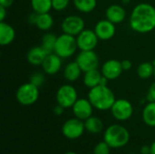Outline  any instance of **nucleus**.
Segmentation results:
<instances>
[{
    "instance_id": "obj_1",
    "label": "nucleus",
    "mask_w": 155,
    "mask_h": 154,
    "mask_svg": "<svg viewBox=\"0 0 155 154\" xmlns=\"http://www.w3.org/2000/svg\"><path fill=\"white\" fill-rule=\"evenodd\" d=\"M131 28L139 34H147L155 29V7L148 3L136 5L130 16Z\"/></svg>"
},
{
    "instance_id": "obj_2",
    "label": "nucleus",
    "mask_w": 155,
    "mask_h": 154,
    "mask_svg": "<svg viewBox=\"0 0 155 154\" xmlns=\"http://www.w3.org/2000/svg\"><path fill=\"white\" fill-rule=\"evenodd\" d=\"M87 98L94 109L99 111L110 110L116 100L114 93L112 91V89H110L108 85L102 84L91 88L89 90Z\"/></svg>"
},
{
    "instance_id": "obj_3",
    "label": "nucleus",
    "mask_w": 155,
    "mask_h": 154,
    "mask_svg": "<svg viewBox=\"0 0 155 154\" xmlns=\"http://www.w3.org/2000/svg\"><path fill=\"white\" fill-rule=\"evenodd\" d=\"M104 141L112 149H120L126 146L130 141L129 131L121 124H112L104 133Z\"/></svg>"
},
{
    "instance_id": "obj_4",
    "label": "nucleus",
    "mask_w": 155,
    "mask_h": 154,
    "mask_svg": "<svg viewBox=\"0 0 155 154\" xmlns=\"http://www.w3.org/2000/svg\"><path fill=\"white\" fill-rule=\"evenodd\" d=\"M78 49L76 37L63 33L57 36V40L54 45V53L58 54L61 58L66 59L74 54Z\"/></svg>"
},
{
    "instance_id": "obj_5",
    "label": "nucleus",
    "mask_w": 155,
    "mask_h": 154,
    "mask_svg": "<svg viewBox=\"0 0 155 154\" xmlns=\"http://www.w3.org/2000/svg\"><path fill=\"white\" fill-rule=\"evenodd\" d=\"M39 87L28 82L21 84L15 93L17 102L24 106H29L35 103L39 98Z\"/></svg>"
},
{
    "instance_id": "obj_6",
    "label": "nucleus",
    "mask_w": 155,
    "mask_h": 154,
    "mask_svg": "<svg viewBox=\"0 0 155 154\" xmlns=\"http://www.w3.org/2000/svg\"><path fill=\"white\" fill-rule=\"evenodd\" d=\"M56 103L65 109L72 108L78 99V93L74 86L70 84L61 85L56 91Z\"/></svg>"
},
{
    "instance_id": "obj_7",
    "label": "nucleus",
    "mask_w": 155,
    "mask_h": 154,
    "mask_svg": "<svg viewBox=\"0 0 155 154\" xmlns=\"http://www.w3.org/2000/svg\"><path fill=\"white\" fill-rule=\"evenodd\" d=\"M113 117L120 122L128 121L134 114V106L126 99H116L110 109Z\"/></svg>"
},
{
    "instance_id": "obj_8",
    "label": "nucleus",
    "mask_w": 155,
    "mask_h": 154,
    "mask_svg": "<svg viewBox=\"0 0 155 154\" xmlns=\"http://www.w3.org/2000/svg\"><path fill=\"white\" fill-rule=\"evenodd\" d=\"M85 131L84 122L74 117L65 121L62 126L63 135L69 140H76L80 138Z\"/></svg>"
},
{
    "instance_id": "obj_9",
    "label": "nucleus",
    "mask_w": 155,
    "mask_h": 154,
    "mask_svg": "<svg viewBox=\"0 0 155 154\" xmlns=\"http://www.w3.org/2000/svg\"><path fill=\"white\" fill-rule=\"evenodd\" d=\"M84 20L83 17L77 15H70L64 18L61 24V29L63 33L77 36L83 30L85 29Z\"/></svg>"
},
{
    "instance_id": "obj_10",
    "label": "nucleus",
    "mask_w": 155,
    "mask_h": 154,
    "mask_svg": "<svg viewBox=\"0 0 155 154\" xmlns=\"http://www.w3.org/2000/svg\"><path fill=\"white\" fill-rule=\"evenodd\" d=\"M75 61L84 73L94 69H98L100 64L98 54L94 52V50L80 51L75 58Z\"/></svg>"
},
{
    "instance_id": "obj_11",
    "label": "nucleus",
    "mask_w": 155,
    "mask_h": 154,
    "mask_svg": "<svg viewBox=\"0 0 155 154\" xmlns=\"http://www.w3.org/2000/svg\"><path fill=\"white\" fill-rule=\"evenodd\" d=\"M75 37L80 51L94 50L99 42V38L93 29H84Z\"/></svg>"
},
{
    "instance_id": "obj_12",
    "label": "nucleus",
    "mask_w": 155,
    "mask_h": 154,
    "mask_svg": "<svg viewBox=\"0 0 155 154\" xmlns=\"http://www.w3.org/2000/svg\"><path fill=\"white\" fill-rule=\"evenodd\" d=\"M94 108V107L93 106L88 98H78L77 101L73 105L72 111L74 117L84 122L93 115Z\"/></svg>"
},
{
    "instance_id": "obj_13",
    "label": "nucleus",
    "mask_w": 155,
    "mask_h": 154,
    "mask_svg": "<svg viewBox=\"0 0 155 154\" xmlns=\"http://www.w3.org/2000/svg\"><path fill=\"white\" fill-rule=\"evenodd\" d=\"M94 30L101 41H108L112 39L116 33L115 25L106 18L98 21Z\"/></svg>"
},
{
    "instance_id": "obj_14",
    "label": "nucleus",
    "mask_w": 155,
    "mask_h": 154,
    "mask_svg": "<svg viewBox=\"0 0 155 154\" xmlns=\"http://www.w3.org/2000/svg\"><path fill=\"white\" fill-rule=\"evenodd\" d=\"M124 69L122 66V63L116 59H109L104 62L101 68L102 74L106 77L109 81L115 80L121 76Z\"/></svg>"
},
{
    "instance_id": "obj_15",
    "label": "nucleus",
    "mask_w": 155,
    "mask_h": 154,
    "mask_svg": "<svg viewBox=\"0 0 155 154\" xmlns=\"http://www.w3.org/2000/svg\"><path fill=\"white\" fill-rule=\"evenodd\" d=\"M41 66L45 74L54 75L61 70L63 66V58H61L55 53H50L46 55Z\"/></svg>"
},
{
    "instance_id": "obj_16",
    "label": "nucleus",
    "mask_w": 155,
    "mask_h": 154,
    "mask_svg": "<svg viewBox=\"0 0 155 154\" xmlns=\"http://www.w3.org/2000/svg\"><path fill=\"white\" fill-rule=\"evenodd\" d=\"M126 17L125 9L118 4L109 5L105 10V18L114 23V25L121 24Z\"/></svg>"
},
{
    "instance_id": "obj_17",
    "label": "nucleus",
    "mask_w": 155,
    "mask_h": 154,
    "mask_svg": "<svg viewBox=\"0 0 155 154\" xmlns=\"http://www.w3.org/2000/svg\"><path fill=\"white\" fill-rule=\"evenodd\" d=\"M47 54L48 53L41 45L35 46V47H32L27 52L26 60L30 64L34 66H39V65L41 66Z\"/></svg>"
},
{
    "instance_id": "obj_18",
    "label": "nucleus",
    "mask_w": 155,
    "mask_h": 154,
    "mask_svg": "<svg viewBox=\"0 0 155 154\" xmlns=\"http://www.w3.org/2000/svg\"><path fill=\"white\" fill-rule=\"evenodd\" d=\"M15 38V28L8 23L0 22V44L2 46L9 45Z\"/></svg>"
},
{
    "instance_id": "obj_19",
    "label": "nucleus",
    "mask_w": 155,
    "mask_h": 154,
    "mask_svg": "<svg viewBox=\"0 0 155 154\" xmlns=\"http://www.w3.org/2000/svg\"><path fill=\"white\" fill-rule=\"evenodd\" d=\"M82 73H84L79 66V64L76 63V61H73L68 63L64 69V77L68 83H74L76 82L80 77Z\"/></svg>"
},
{
    "instance_id": "obj_20",
    "label": "nucleus",
    "mask_w": 155,
    "mask_h": 154,
    "mask_svg": "<svg viewBox=\"0 0 155 154\" xmlns=\"http://www.w3.org/2000/svg\"><path fill=\"white\" fill-rule=\"evenodd\" d=\"M102 77L103 74L101 71H99L98 69H94L91 71H87L84 74L83 82L87 88L91 89L100 84Z\"/></svg>"
},
{
    "instance_id": "obj_21",
    "label": "nucleus",
    "mask_w": 155,
    "mask_h": 154,
    "mask_svg": "<svg viewBox=\"0 0 155 154\" xmlns=\"http://www.w3.org/2000/svg\"><path fill=\"white\" fill-rule=\"evenodd\" d=\"M143 123L149 127H155V102H148L142 113Z\"/></svg>"
},
{
    "instance_id": "obj_22",
    "label": "nucleus",
    "mask_w": 155,
    "mask_h": 154,
    "mask_svg": "<svg viewBox=\"0 0 155 154\" xmlns=\"http://www.w3.org/2000/svg\"><path fill=\"white\" fill-rule=\"evenodd\" d=\"M85 131L93 134H98L104 130V123L102 119L96 116H91L84 121Z\"/></svg>"
},
{
    "instance_id": "obj_23",
    "label": "nucleus",
    "mask_w": 155,
    "mask_h": 154,
    "mask_svg": "<svg viewBox=\"0 0 155 154\" xmlns=\"http://www.w3.org/2000/svg\"><path fill=\"white\" fill-rule=\"evenodd\" d=\"M54 18L49 13L38 14L35 25L41 31L47 32L54 25Z\"/></svg>"
},
{
    "instance_id": "obj_24",
    "label": "nucleus",
    "mask_w": 155,
    "mask_h": 154,
    "mask_svg": "<svg viewBox=\"0 0 155 154\" xmlns=\"http://www.w3.org/2000/svg\"><path fill=\"white\" fill-rule=\"evenodd\" d=\"M73 3L76 10L83 14L93 12L97 5V0H73Z\"/></svg>"
},
{
    "instance_id": "obj_25",
    "label": "nucleus",
    "mask_w": 155,
    "mask_h": 154,
    "mask_svg": "<svg viewBox=\"0 0 155 154\" xmlns=\"http://www.w3.org/2000/svg\"><path fill=\"white\" fill-rule=\"evenodd\" d=\"M31 7L36 14L49 13L53 9L52 0H31Z\"/></svg>"
},
{
    "instance_id": "obj_26",
    "label": "nucleus",
    "mask_w": 155,
    "mask_h": 154,
    "mask_svg": "<svg viewBox=\"0 0 155 154\" xmlns=\"http://www.w3.org/2000/svg\"><path fill=\"white\" fill-rule=\"evenodd\" d=\"M57 40V35H55L54 33L47 32L43 34L41 38V46L48 53H54V45Z\"/></svg>"
},
{
    "instance_id": "obj_27",
    "label": "nucleus",
    "mask_w": 155,
    "mask_h": 154,
    "mask_svg": "<svg viewBox=\"0 0 155 154\" xmlns=\"http://www.w3.org/2000/svg\"><path fill=\"white\" fill-rule=\"evenodd\" d=\"M154 65L150 62H143L137 67V75L141 79H149L153 75Z\"/></svg>"
},
{
    "instance_id": "obj_28",
    "label": "nucleus",
    "mask_w": 155,
    "mask_h": 154,
    "mask_svg": "<svg viewBox=\"0 0 155 154\" xmlns=\"http://www.w3.org/2000/svg\"><path fill=\"white\" fill-rule=\"evenodd\" d=\"M45 74L44 71L43 72H40V71L34 72L29 78V82L37 87H41L45 84Z\"/></svg>"
},
{
    "instance_id": "obj_29",
    "label": "nucleus",
    "mask_w": 155,
    "mask_h": 154,
    "mask_svg": "<svg viewBox=\"0 0 155 154\" xmlns=\"http://www.w3.org/2000/svg\"><path fill=\"white\" fill-rule=\"evenodd\" d=\"M111 147L104 142H100L98 143L93 151V154H110L111 152Z\"/></svg>"
},
{
    "instance_id": "obj_30",
    "label": "nucleus",
    "mask_w": 155,
    "mask_h": 154,
    "mask_svg": "<svg viewBox=\"0 0 155 154\" xmlns=\"http://www.w3.org/2000/svg\"><path fill=\"white\" fill-rule=\"evenodd\" d=\"M70 4V0H52L53 9L58 12L65 10Z\"/></svg>"
},
{
    "instance_id": "obj_31",
    "label": "nucleus",
    "mask_w": 155,
    "mask_h": 154,
    "mask_svg": "<svg viewBox=\"0 0 155 154\" xmlns=\"http://www.w3.org/2000/svg\"><path fill=\"white\" fill-rule=\"evenodd\" d=\"M146 99L148 102H155V82L150 85Z\"/></svg>"
},
{
    "instance_id": "obj_32",
    "label": "nucleus",
    "mask_w": 155,
    "mask_h": 154,
    "mask_svg": "<svg viewBox=\"0 0 155 154\" xmlns=\"http://www.w3.org/2000/svg\"><path fill=\"white\" fill-rule=\"evenodd\" d=\"M121 63H122V66H123L124 71H128L133 66V63L129 59H124V60L121 61Z\"/></svg>"
},
{
    "instance_id": "obj_33",
    "label": "nucleus",
    "mask_w": 155,
    "mask_h": 154,
    "mask_svg": "<svg viewBox=\"0 0 155 154\" xmlns=\"http://www.w3.org/2000/svg\"><path fill=\"white\" fill-rule=\"evenodd\" d=\"M64 110H65V108L64 107H63L62 105H60V104H56L54 107V113L55 114V115H62L63 113H64Z\"/></svg>"
},
{
    "instance_id": "obj_34",
    "label": "nucleus",
    "mask_w": 155,
    "mask_h": 154,
    "mask_svg": "<svg viewBox=\"0 0 155 154\" xmlns=\"http://www.w3.org/2000/svg\"><path fill=\"white\" fill-rule=\"evenodd\" d=\"M7 15V8L0 5V22H4Z\"/></svg>"
},
{
    "instance_id": "obj_35",
    "label": "nucleus",
    "mask_w": 155,
    "mask_h": 154,
    "mask_svg": "<svg viewBox=\"0 0 155 154\" xmlns=\"http://www.w3.org/2000/svg\"><path fill=\"white\" fill-rule=\"evenodd\" d=\"M37 15L35 12H33L29 16H28V22L31 24V25H35V21H36V18H37Z\"/></svg>"
},
{
    "instance_id": "obj_36",
    "label": "nucleus",
    "mask_w": 155,
    "mask_h": 154,
    "mask_svg": "<svg viewBox=\"0 0 155 154\" xmlns=\"http://www.w3.org/2000/svg\"><path fill=\"white\" fill-rule=\"evenodd\" d=\"M14 1L15 0H0V5L8 8V7H10L13 5Z\"/></svg>"
},
{
    "instance_id": "obj_37",
    "label": "nucleus",
    "mask_w": 155,
    "mask_h": 154,
    "mask_svg": "<svg viewBox=\"0 0 155 154\" xmlns=\"http://www.w3.org/2000/svg\"><path fill=\"white\" fill-rule=\"evenodd\" d=\"M141 154H151V146L148 145H143L141 150H140Z\"/></svg>"
},
{
    "instance_id": "obj_38",
    "label": "nucleus",
    "mask_w": 155,
    "mask_h": 154,
    "mask_svg": "<svg viewBox=\"0 0 155 154\" xmlns=\"http://www.w3.org/2000/svg\"><path fill=\"white\" fill-rule=\"evenodd\" d=\"M150 146H151V154H155V141Z\"/></svg>"
},
{
    "instance_id": "obj_39",
    "label": "nucleus",
    "mask_w": 155,
    "mask_h": 154,
    "mask_svg": "<svg viewBox=\"0 0 155 154\" xmlns=\"http://www.w3.org/2000/svg\"><path fill=\"white\" fill-rule=\"evenodd\" d=\"M130 1H131V0H121V2H122L123 4H129Z\"/></svg>"
},
{
    "instance_id": "obj_40",
    "label": "nucleus",
    "mask_w": 155,
    "mask_h": 154,
    "mask_svg": "<svg viewBox=\"0 0 155 154\" xmlns=\"http://www.w3.org/2000/svg\"><path fill=\"white\" fill-rule=\"evenodd\" d=\"M64 154H77L76 152H65V153Z\"/></svg>"
},
{
    "instance_id": "obj_41",
    "label": "nucleus",
    "mask_w": 155,
    "mask_h": 154,
    "mask_svg": "<svg viewBox=\"0 0 155 154\" xmlns=\"http://www.w3.org/2000/svg\"><path fill=\"white\" fill-rule=\"evenodd\" d=\"M153 76H154V78H155V64H154V73H153Z\"/></svg>"
},
{
    "instance_id": "obj_42",
    "label": "nucleus",
    "mask_w": 155,
    "mask_h": 154,
    "mask_svg": "<svg viewBox=\"0 0 155 154\" xmlns=\"http://www.w3.org/2000/svg\"><path fill=\"white\" fill-rule=\"evenodd\" d=\"M131 154H134V153H131Z\"/></svg>"
}]
</instances>
